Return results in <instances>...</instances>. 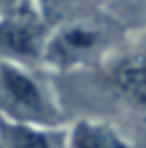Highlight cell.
I'll return each instance as SVG.
<instances>
[{
  "instance_id": "5",
  "label": "cell",
  "mask_w": 146,
  "mask_h": 148,
  "mask_svg": "<svg viewBox=\"0 0 146 148\" xmlns=\"http://www.w3.org/2000/svg\"><path fill=\"white\" fill-rule=\"evenodd\" d=\"M96 41H98L96 32L85 30V27H73V30L64 32L62 37L57 39L55 53L59 57H64V59H69V57H75L80 53H85V50H89V48H94Z\"/></svg>"
},
{
  "instance_id": "4",
  "label": "cell",
  "mask_w": 146,
  "mask_h": 148,
  "mask_svg": "<svg viewBox=\"0 0 146 148\" xmlns=\"http://www.w3.org/2000/svg\"><path fill=\"white\" fill-rule=\"evenodd\" d=\"M71 144L73 148H128L110 128L96 123H78Z\"/></svg>"
},
{
  "instance_id": "6",
  "label": "cell",
  "mask_w": 146,
  "mask_h": 148,
  "mask_svg": "<svg viewBox=\"0 0 146 148\" xmlns=\"http://www.w3.org/2000/svg\"><path fill=\"white\" fill-rule=\"evenodd\" d=\"M2 130L9 148H53L46 134L34 132L30 128H23L16 123H2Z\"/></svg>"
},
{
  "instance_id": "3",
  "label": "cell",
  "mask_w": 146,
  "mask_h": 148,
  "mask_svg": "<svg viewBox=\"0 0 146 148\" xmlns=\"http://www.w3.org/2000/svg\"><path fill=\"white\" fill-rule=\"evenodd\" d=\"M116 84L126 98L146 107V53H139L119 66Z\"/></svg>"
},
{
  "instance_id": "2",
  "label": "cell",
  "mask_w": 146,
  "mask_h": 148,
  "mask_svg": "<svg viewBox=\"0 0 146 148\" xmlns=\"http://www.w3.org/2000/svg\"><path fill=\"white\" fill-rule=\"evenodd\" d=\"M41 27L30 14H18L0 23V50L12 55H36Z\"/></svg>"
},
{
  "instance_id": "1",
  "label": "cell",
  "mask_w": 146,
  "mask_h": 148,
  "mask_svg": "<svg viewBox=\"0 0 146 148\" xmlns=\"http://www.w3.org/2000/svg\"><path fill=\"white\" fill-rule=\"evenodd\" d=\"M0 84L5 93V103L14 114L39 119V121H50L48 105L28 75H23L12 66H0Z\"/></svg>"
},
{
  "instance_id": "7",
  "label": "cell",
  "mask_w": 146,
  "mask_h": 148,
  "mask_svg": "<svg viewBox=\"0 0 146 148\" xmlns=\"http://www.w3.org/2000/svg\"><path fill=\"white\" fill-rule=\"evenodd\" d=\"M78 2L80 0H43L48 16H59L62 12H69L73 5H78Z\"/></svg>"
}]
</instances>
